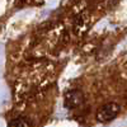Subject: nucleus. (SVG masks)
Returning a JSON list of instances; mask_svg holds the SVG:
<instances>
[{
	"instance_id": "f257e3e1",
	"label": "nucleus",
	"mask_w": 127,
	"mask_h": 127,
	"mask_svg": "<svg viewBox=\"0 0 127 127\" xmlns=\"http://www.w3.org/2000/svg\"><path fill=\"white\" fill-rule=\"evenodd\" d=\"M120 104L117 103H114V102H111V103H107V104H104L102 105V107L98 109L97 112V120L99 122H109L112 120H114L116 117H117V114L120 113Z\"/></svg>"
},
{
	"instance_id": "f03ea898",
	"label": "nucleus",
	"mask_w": 127,
	"mask_h": 127,
	"mask_svg": "<svg viewBox=\"0 0 127 127\" xmlns=\"http://www.w3.org/2000/svg\"><path fill=\"white\" fill-rule=\"evenodd\" d=\"M90 24H92L90 13L88 12V10H84V12H81L80 14H78L75 20H74V26H72L74 33H75L76 36L84 34L89 29Z\"/></svg>"
},
{
	"instance_id": "7ed1b4c3",
	"label": "nucleus",
	"mask_w": 127,
	"mask_h": 127,
	"mask_svg": "<svg viewBox=\"0 0 127 127\" xmlns=\"http://www.w3.org/2000/svg\"><path fill=\"white\" fill-rule=\"evenodd\" d=\"M83 102H84V94L78 89H74V90H69L65 94L64 104H65L66 108L71 109V108H76L79 105H81Z\"/></svg>"
},
{
	"instance_id": "20e7f679",
	"label": "nucleus",
	"mask_w": 127,
	"mask_h": 127,
	"mask_svg": "<svg viewBox=\"0 0 127 127\" xmlns=\"http://www.w3.org/2000/svg\"><path fill=\"white\" fill-rule=\"evenodd\" d=\"M8 127H31V123L23 117H18L10 122Z\"/></svg>"
}]
</instances>
